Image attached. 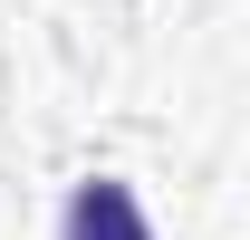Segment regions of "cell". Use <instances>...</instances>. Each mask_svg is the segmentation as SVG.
Returning a JSON list of instances; mask_svg holds the SVG:
<instances>
[{"instance_id":"obj_1","label":"cell","mask_w":250,"mask_h":240,"mask_svg":"<svg viewBox=\"0 0 250 240\" xmlns=\"http://www.w3.org/2000/svg\"><path fill=\"white\" fill-rule=\"evenodd\" d=\"M58 240H154V221H145V202H135V182L96 173V182H77V192H67Z\"/></svg>"}]
</instances>
